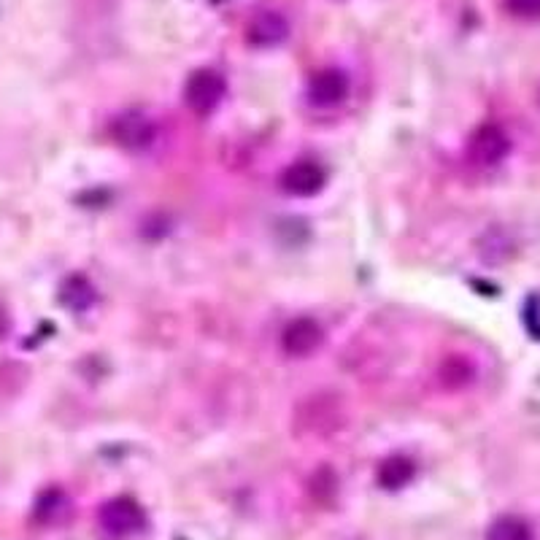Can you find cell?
I'll return each mask as SVG.
<instances>
[{"label": "cell", "instance_id": "1", "mask_svg": "<svg viewBox=\"0 0 540 540\" xmlns=\"http://www.w3.org/2000/svg\"><path fill=\"white\" fill-rule=\"evenodd\" d=\"M103 535L111 540H127L146 527V513L133 497H114L98 513Z\"/></svg>", "mask_w": 540, "mask_h": 540}, {"label": "cell", "instance_id": "2", "mask_svg": "<svg viewBox=\"0 0 540 540\" xmlns=\"http://www.w3.org/2000/svg\"><path fill=\"white\" fill-rule=\"evenodd\" d=\"M227 84L222 79V73L211 71V68H200L187 79L184 84V103L192 114L206 117L211 114L222 100H225Z\"/></svg>", "mask_w": 540, "mask_h": 540}, {"label": "cell", "instance_id": "3", "mask_svg": "<svg viewBox=\"0 0 540 540\" xmlns=\"http://www.w3.org/2000/svg\"><path fill=\"white\" fill-rule=\"evenodd\" d=\"M111 138L127 152H144L157 141V125L144 111H125L111 122Z\"/></svg>", "mask_w": 540, "mask_h": 540}, {"label": "cell", "instance_id": "4", "mask_svg": "<svg viewBox=\"0 0 540 540\" xmlns=\"http://www.w3.org/2000/svg\"><path fill=\"white\" fill-rule=\"evenodd\" d=\"M511 152V138L500 125H481L470 135L468 154L470 160L481 168H495Z\"/></svg>", "mask_w": 540, "mask_h": 540}, {"label": "cell", "instance_id": "5", "mask_svg": "<svg viewBox=\"0 0 540 540\" xmlns=\"http://www.w3.org/2000/svg\"><path fill=\"white\" fill-rule=\"evenodd\" d=\"M327 184V173L319 162L297 160L281 173V189L292 198H314Z\"/></svg>", "mask_w": 540, "mask_h": 540}, {"label": "cell", "instance_id": "6", "mask_svg": "<svg viewBox=\"0 0 540 540\" xmlns=\"http://www.w3.org/2000/svg\"><path fill=\"white\" fill-rule=\"evenodd\" d=\"M322 341V324L316 319H308V316H300V319L287 324V330L281 335V349L287 351L289 357H308L322 346Z\"/></svg>", "mask_w": 540, "mask_h": 540}, {"label": "cell", "instance_id": "7", "mask_svg": "<svg viewBox=\"0 0 540 540\" xmlns=\"http://www.w3.org/2000/svg\"><path fill=\"white\" fill-rule=\"evenodd\" d=\"M289 38V22L279 11H260L246 25V41L254 49H273Z\"/></svg>", "mask_w": 540, "mask_h": 540}, {"label": "cell", "instance_id": "8", "mask_svg": "<svg viewBox=\"0 0 540 540\" xmlns=\"http://www.w3.org/2000/svg\"><path fill=\"white\" fill-rule=\"evenodd\" d=\"M349 95V76L338 68H327L311 76L308 81V100L319 108H333Z\"/></svg>", "mask_w": 540, "mask_h": 540}, {"label": "cell", "instance_id": "9", "mask_svg": "<svg viewBox=\"0 0 540 540\" xmlns=\"http://www.w3.org/2000/svg\"><path fill=\"white\" fill-rule=\"evenodd\" d=\"M414 476H416V465L408 457H403V454H392V457L384 459L376 470L378 486H381V489H387V492L403 489V486H408L411 481H414Z\"/></svg>", "mask_w": 540, "mask_h": 540}, {"label": "cell", "instance_id": "10", "mask_svg": "<svg viewBox=\"0 0 540 540\" xmlns=\"http://www.w3.org/2000/svg\"><path fill=\"white\" fill-rule=\"evenodd\" d=\"M71 511V503H68V497L60 492V489H49L44 495L38 497L36 503V519L44 524H57L63 522L65 516Z\"/></svg>", "mask_w": 540, "mask_h": 540}, {"label": "cell", "instance_id": "11", "mask_svg": "<svg viewBox=\"0 0 540 540\" xmlns=\"http://www.w3.org/2000/svg\"><path fill=\"white\" fill-rule=\"evenodd\" d=\"M486 540H532V527L522 516H500L486 532Z\"/></svg>", "mask_w": 540, "mask_h": 540}, {"label": "cell", "instance_id": "12", "mask_svg": "<svg viewBox=\"0 0 540 540\" xmlns=\"http://www.w3.org/2000/svg\"><path fill=\"white\" fill-rule=\"evenodd\" d=\"M60 297H63V303L71 308V311H87V308L92 306V300H95V289L90 287V281L87 279L73 276V279H68L63 284Z\"/></svg>", "mask_w": 540, "mask_h": 540}, {"label": "cell", "instance_id": "13", "mask_svg": "<svg viewBox=\"0 0 540 540\" xmlns=\"http://www.w3.org/2000/svg\"><path fill=\"white\" fill-rule=\"evenodd\" d=\"M505 6L513 17L522 19H538L540 17V0H505Z\"/></svg>", "mask_w": 540, "mask_h": 540}]
</instances>
